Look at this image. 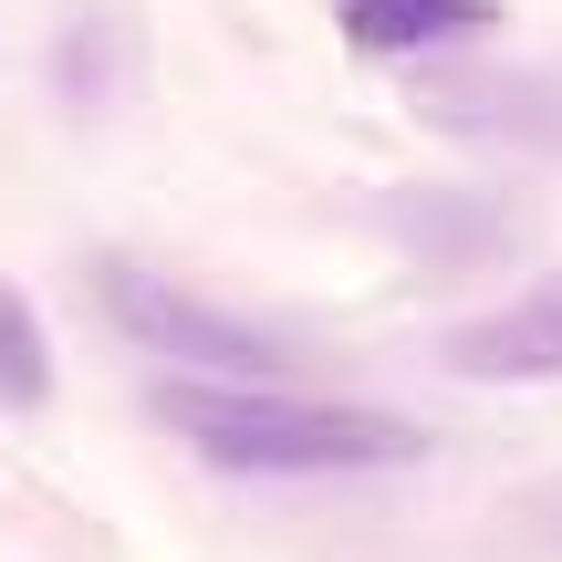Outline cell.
<instances>
[{
  "mask_svg": "<svg viewBox=\"0 0 562 562\" xmlns=\"http://www.w3.org/2000/svg\"><path fill=\"white\" fill-rule=\"evenodd\" d=\"M157 417L240 480H355V469H406L427 438L385 406H323L281 385H157Z\"/></svg>",
  "mask_w": 562,
  "mask_h": 562,
  "instance_id": "1",
  "label": "cell"
},
{
  "mask_svg": "<svg viewBox=\"0 0 562 562\" xmlns=\"http://www.w3.org/2000/svg\"><path fill=\"white\" fill-rule=\"evenodd\" d=\"M53 396V344H42V313L21 292H0V406H42Z\"/></svg>",
  "mask_w": 562,
  "mask_h": 562,
  "instance_id": "5",
  "label": "cell"
},
{
  "mask_svg": "<svg viewBox=\"0 0 562 562\" xmlns=\"http://www.w3.org/2000/svg\"><path fill=\"white\" fill-rule=\"evenodd\" d=\"M490 32V0H344L355 53H438V42Z\"/></svg>",
  "mask_w": 562,
  "mask_h": 562,
  "instance_id": "4",
  "label": "cell"
},
{
  "mask_svg": "<svg viewBox=\"0 0 562 562\" xmlns=\"http://www.w3.org/2000/svg\"><path fill=\"white\" fill-rule=\"evenodd\" d=\"M448 364L480 375V385H552L562 375V271L542 281V292L459 323V334H448Z\"/></svg>",
  "mask_w": 562,
  "mask_h": 562,
  "instance_id": "3",
  "label": "cell"
},
{
  "mask_svg": "<svg viewBox=\"0 0 562 562\" xmlns=\"http://www.w3.org/2000/svg\"><path fill=\"white\" fill-rule=\"evenodd\" d=\"M94 281H104V313H115V334L146 344L157 364H209V375H229V385H271V344L250 334V323H229L220 302L178 292V281L136 271V261H104Z\"/></svg>",
  "mask_w": 562,
  "mask_h": 562,
  "instance_id": "2",
  "label": "cell"
}]
</instances>
